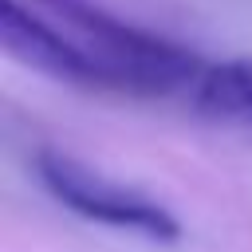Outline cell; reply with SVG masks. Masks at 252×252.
Instances as JSON below:
<instances>
[{
    "instance_id": "obj_1",
    "label": "cell",
    "mask_w": 252,
    "mask_h": 252,
    "mask_svg": "<svg viewBox=\"0 0 252 252\" xmlns=\"http://www.w3.org/2000/svg\"><path fill=\"white\" fill-rule=\"evenodd\" d=\"M51 28H59L94 67L98 87H122L142 94H165L177 87H193L205 63L161 35L130 28L87 0H24Z\"/></svg>"
},
{
    "instance_id": "obj_3",
    "label": "cell",
    "mask_w": 252,
    "mask_h": 252,
    "mask_svg": "<svg viewBox=\"0 0 252 252\" xmlns=\"http://www.w3.org/2000/svg\"><path fill=\"white\" fill-rule=\"evenodd\" d=\"M0 43L12 59H20L32 71H43V75H55L67 83H94L98 87L91 59L59 28H51L39 12H32L24 0H0Z\"/></svg>"
},
{
    "instance_id": "obj_4",
    "label": "cell",
    "mask_w": 252,
    "mask_h": 252,
    "mask_svg": "<svg viewBox=\"0 0 252 252\" xmlns=\"http://www.w3.org/2000/svg\"><path fill=\"white\" fill-rule=\"evenodd\" d=\"M193 102L236 126H252V59H224L201 71L193 83Z\"/></svg>"
},
{
    "instance_id": "obj_2",
    "label": "cell",
    "mask_w": 252,
    "mask_h": 252,
    "mask_svg": "<svg viewBox=\"0 0 252 252\" xmlns=\"http://www.w3.org/2000/svg\"><path fill=\"white\" fill-rule=\"evenodd\" d=\"M35 173H39V181L47 185V193L59 205H67L71 213H79L87 220H98V224H110V228L146 232L154 240H177V232H181L177 217L165 205H158L154 197H146L138 189L106 181L98 169L59 154V150H43L35 158Z\"/></svg>"
}]
</instances>
